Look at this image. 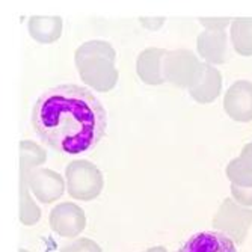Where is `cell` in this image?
Segmentation results:
<instances>
[{
    "label": "cell",
    "instance_id": "obj_3",
    "mask_svg": "<svg viewBox=\"0 0 252 252\" xmlns=\"http://www.w3.org/2000/svg\"><path fill=\"white\" fill-rule=\"evenodd\" d=\"M65 252H100V251H98V248L93 242L82 240L77 245L74 243L73 246H70Z\"/></svg>",
    "mask_w": 252,
    "mask_h": 252
},
{
    "label": "cell",
    "instance_id": "obj_1",
    "mask_svg": "<svg viewBox=\"0 0 252 252\" xmlns=\"http://www.w3.org/2000/svg\"><path fill=\"white\" fill-rule=\"evenodd\" d=\"M32 126L55 151L80 156L93 151L104 137L107 113L89 89L58 85L47 89L35 103Z\"/></svg>",
    "mask_w": 252,
    "mask_h": 252
},
{
    "label": "cell",
    "instance_id": "obj_2",
    "mask_svg": "<svg viewBox=\"0 0 252 252\" xmlns=\"http://www.w3.org/2000/svg\"><path fill=\"white\" fill-rule=\"evenodd\" d=\"M178 252H237V248L225 233L201 231L192 236Z\"/></svg>",
    "mask_w": 252,
    "mask_h": 252
}]
</instances>
